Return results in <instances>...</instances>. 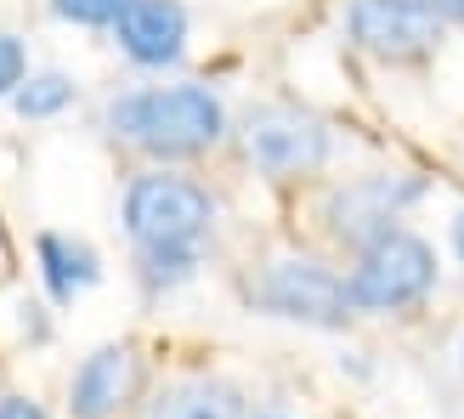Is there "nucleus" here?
Segmentation results:
<instances>
[{"mask_svg": "<svg viewBox=\"0 0 464 419\" xmlns=\"http://www.w3.org/2000/svg\"><path fill=\"white\" fill-rule=\"evenodd\" d=\"M108 120L125 142L148 148V153H165V159H181V153L216 148L227 113L204 85H159V91H130V97H120L108 108Z\"/></svg>", "mask_w": 464, "mask_h": 419, "instance_id": "obj_1", "label": "nucleus"}, {"mask_svg": "<svg viewBox=\"0 0 464 419\" xmlns=\"http://www.w3.org/2000/svg\"><path fill=\"white\" fill-rule=\"evenodd\" d=\"M210 221L216 204L188 176H136L125 193V227L142 244V255H193Z\"/></svg>", "mask_w": 464, "mask_h": 419, "instance_id": "obj_2", "label": "nucleus"}, {"mask_svg": "<svg viewBox=\"0 0 464 419\" xmlns=\"http://www.w3.org/2000/svg\"><path fill=\"white\" fill-rule=\"evenodd\" d=\"M430 284H436V249L425 239H413V232L391 227L374 244H362L357 272H352V300L362 312H397V307L425 300Z\"/></svg>", "mask_w": 464, "mask_h": 419, "instance_id": "obj_3", "label": "nucleus"}, {"mask_svg": "<svg viewBox=\"0 0 464 419\" xmlns=\"http://www.w3.org/2000/svg\"><path fill=\"white\" fill-rule=\"evenodd\" d=\"M261 307H272L277 317H295V323H312V329H345L352 317V284L334 278L329 267L317 261H277L261 278Z\"/></svg>", "mask_w": 464, "mask_h": 419, "instance_id": "obj_4", "label": "nucleus"}, {"mask_svg": "<svg viewBox=\"0 0 464 419\" xmlns=\"http://www.w3.org/2000/svg\"><path fill=\"white\" fill-rule=\"evenodd\" d=\"M345 29H352V40L368 57L413 63L442 40V17H436L425 0H352Z\"/></svg>", "mask_w": 464, "mask_h": 419, "instance_id": "obj_5", "label": "nucleus"}, {"mask_svg": "<svg viewBox=\"0 0 464 419\" xmlns=\"http://www.w3.org/2000/svg\"><path fill=\"white\" fill-rule=\"evenodd\" d=\"M244 153L266 176H306L329 159V131L300 108H255L244 125Z\"/></svg>", "mask_w": 464, "mask_h": 419, "instance_id": "obj_6", "label": "nucleus"}, {"mask_svg": "<svg viewBox=\"0 0 464 419\" xmlns=\"http://www.w3.org/2000/svg\"><path fill=\"white\" fill-rule=\"evenodd\" d=\"M136 391H142V357L130 346H102V352H91L80 363L68 408H74V419H108V414L130 408Z\"/></svg>", "mask_w": 464, "mask_h": 419, "instance_id": "obj_7", "label": "nucleus"}, {"mask_svg": "<svg viewBox=\"0 0 464 419\" xmlns=\"http://www.w3.org/2000/svg\"><path fill=\"white\" fill-rule=\"evenodd\" d=\"M420 199V181H391V176H368L357 188H345L334 199V232L340 239H357V244H374L380 232H391L397 210Z\"/></svg>", "mask_w": 464, "mask_h": 419, "instance_id": "obj_8", "label": "nucleus"}, {"mask_svg": "<svg viewBox=\"0 0 464 419\" xmlns=\"http://www.w3.org/2000/svg\"><path fill=\"white\" fill-rule=\"evenodd\" d=\"M120 29V45L136 57V63H176L181 45H188V12L176 0H130V12L113 23Z\"/></svg>", "mask_w": 464, "mask_h": 419, "instance_id": "obj_9", "label": "nucleus"}, {"mask_svg": "<svg viewBox=\"0 0 464 419\" xmlns=\"http://www.w3.org/2000/svg\"><path fill=\"white\" fill-rule=\"evenodd\" d=\"M148 419H244V397L227 380H181L148 408Z\"/></svg>", "mask_w": 464, "mask_h": 419, "instance_id": "obj_10", "label": "nucleus"}, {"mask_svg": "<svg viewBox=\"0 0 464 419\" xmlns=\"http://www.w3.org/2000/svg\"><path fill=\"white\" fill-rule=\"evenodd\" d=\"M40 267H45V284H52L57 300H74L80 289H91L102 278L97 272V255H91L85 244L57 239V232H45V239H40Z\"/></svg>", "mask_w": 464, "mask_h": 419, "instance_id": "obj_11", "label": "nucleus"}, {"mask_svg": "<svg viewBox=\"0 0 464 419\" xmlns=\"http://www.w3.org/2000/svg\"><path fill=\"white\" fill-rule=\"evenodd\" d=\"M68 97H74V85H68L63 74H34L29 85L17 91V113H29V120H45V113L68 108Z\"/></svg>", "mask_w": 464, "mask_h": 419, "instance_id": "obj_12", "label": "nucleus"}, {"mask_svg": "<svg viewBox=\"0 0 464 419\" xmlns=\"http://www.w3.org/2000/svg\"><path fill=\"white\" fill-rule=\"evenodd\" d=\"M52 6L68 23H120L130 12V0H52Z\"/></svg>", "mask_w": 464, "mask_h": 419, "instance_id": "obj_13", "label": "nucleus"}, {"mask_svg": "<svg viewBox=\"0 0 464 419\" xmlns=\"http://www.w3.org/2000/svg\"><path fill=\"white\" fill-rule=\"evenodd\" d=\"M17 85H23V45L12 34H0V97L17 91Z\"/></svg>", "mask_w": 464, "mask_h": 419, "instance_id": "obj_14", "label": "nucleus"}, {"mask_svg": "<svg viewBox=\"0 0 464 419\" xmlns=\"http://www.w3.org/2000/svg\"><path fill=\"white\" fill-rule=\"evenodd\" d=\"M0 419H45V408L29 403V397H6L0 403Z\"/></svg>", "mask_w": 464, "mask_h": 419, "instance_id": "obj_15", "label": "nucleus"}, {"mask_svg": "<svg viewBox=\"0 0 464 419\" xmlns=\"http://www.w3.org/2000/svg\"><path fill=\"white\" fill-rule=\"evenodd\" d=\"M425 6H430L436 17H453V23H464V0H425Z\"/></svg>", "mask_w": 464, "mask_h": 419, "instance_id": "obj_16", "label": "nucleus"}, {"mask_svg": "<svg viewBox=\"0 0 464 419\" xmlns=\"http://www.w3.org/2000/svg\"><path fill=\"white\" fill-rule=\"evenodd\" d=\"M453 249H459V261H464V216L453 221Z\"/></svg>", "mask_w": 464, "mask_h": 419, "instance_id": "obj_17", "label": "nucleus"}, {"mask_svg": "<svg viewBox=\"0 0 464 419\" xmlns=\"http://www.w3.org/2000/svg\"><path fill=\"white\" fill-rule=\"evenodd\" d=\"M255 419H284V414H255Z\"/></svg>", "mask_w": 464, "mask_h": 419, "instance_id": "obj_18", "label": "nucleus"}]
</instances>
